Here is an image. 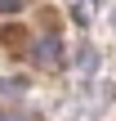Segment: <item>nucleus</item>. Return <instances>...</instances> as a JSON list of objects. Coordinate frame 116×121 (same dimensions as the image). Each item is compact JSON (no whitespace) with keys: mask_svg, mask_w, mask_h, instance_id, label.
<instances>
[{"mask_svg":"<svg viewBox=\"0 0 116 121\" xmlns=\"http://www.w3.org/2000/svg\"><path fill=\"white\" fill-rule=\"evenodd\" d=\"M18 4H22V0H0V13H13Z\"/></svg>","mask_w":116,"mask_h":121,"instance_id":"1","label":"nucleus"},{"mask_svg":"<svg viewBox=\"0 0 116 121\" xmlns=\"http://www.w3.org/2000/svg\"><path fill=\"white\" fill-rule=\"evenodd\" d=\"M0 121H22V117H9V112H0Z\"/></svg>","mask_w":116,"mask_h":121,"instance_id":"2","label":"nucleus"}]
</instances>
